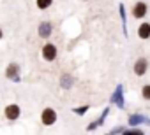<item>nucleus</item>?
Returning a JSON list of instances; mask_svg holds the SVG:
<instances>
[{"label":"nucleus","instance_id":"6e6552de","mask_svg":"<svg viewBox=\"0 0 150 135\" xmlns=\"http://www.w3.org/2000/svg\"><path fill=\"white\" fill-rule=\"evenodd\" d=\"M138 37H139L141 40H146V39H150V23L143 21V23L138 26Z\"/></svg>","mask_w":150,"mask_h":135},{"label":"nucleus","instance_id":"f257e3e1","mask_svg":"<svg viewBox=\"0 0 150 135\" xmlns=\"http://www.w3.org/2000/svg\"><path fill=\"white\" fill-rule=\"evenodd\" d=\"M57 119H58V114H57V111L51 109V107H46V109L41 112V121H42L44 126H53V125L57 123Z\"/></svg>","mask_w":150,"mask_h":135},{"label":"nucleus","instance_id":"9d476101","mask_svg":"<svg viewBox=\"0 0 150 135\" xmlns=\"http://www.w3.org/2000/svg\"><path fill=\"white\" fill-rule=\"evenodd\" d=\"M60 86H62L64 90H69V88L72 86V76L64 74V76H62V79H60Z\"/></svg>","mask_w":150,"mask_h":135},{"label":"nucleus","instance_id":"6ab92c4d","mask_svg":"<svg viewBox=\"0 0 150 135\" xmlns=\"http://www.w3.org/2000/svg\"><path fill=\"white\" fill-rule=\"evenodd\" d=\"M83 2H87V0H83Z\"/></svg>","mask_w":150,"mask_h":135},{"label":"nucleus","instance_id":"f8f14e48","mask_svg":"<svg viewBox=\"0 0 150 135\" xmlns=\"http://www.w3.org/2000/svg\"><path fill=\"white\" fill-rule=\"evenodd\" d=\"M51 4H53V0H35V6H37V9H41V11H46Z\"/></svg>","mask_w":150,"mask_h":135},{"label":"nucleus","instance_id":"20e7f679","mask_svg":"<svg viewBox=\"0 0 150 135\" xmlns=\"http://www.w3.org/2000/svg\"><path fill=\"white\" fill-rule=\"evenodd\" d=\"M132 72H134V76H138V77H141V76H145L146 72H148V60L146 58H138L136 61H134V65H132Z\"/></svg>","mask_w":150,"mask_h":135},{"label":"nucleus","instance_id":"0eeeda50","mask_svg":"<svg viewBox=\"0 0 150 135\" xmlns=\"http://www.w3.org/2000/svg\"><path fill=\"white\" fill-rule=\"evenodd\" d=\"M51 32H53V25H51V21H41V23H39V26H37V33H39L41 39H50Z\"/></svg>","mask_w":150,"mask_h":135},{"label":"nucleus","instance_id":"dca6fc26","mask_svg":"<svg viewBox=\"0 0 150 135\" xmlns=\"http://www.w3.org/2000/svg\"><path fill=\"white\" fill-rule=\"evenodd\" d=\"M124 133H134V135H143V130H139V128H127Z\"/></svg>","mask_w":150,"mask_h":135},{"label":"nucleus","instance_id":"f3484780","mask_svg":"<svg viewBox=\"0 0 150 135\" xmlns=\"http://www.w3.org/2000/svg\"><path fill=\"white\" fill-rule=\"evenodd\" d=\"M124 132H125V128H122V126H118V128H113V130H111V133H113V135H115V133H124Z\"/></svg>","mask_w":150,"mask_h":135},{"label":"nucleus","instance_id":"423d86ee","mask_svg":"<svg viewBox=\"0 0 150 135\" xmlns=\"http://www.w3.org/2000/svg\"><path fill=\"white\" fill-rule=\"evenodd\" d=\"M6 77L9 81H14V83H20V65L18 63H9L7 69H6Z\"/></svg>","mask_w":150,"mask_h":135},{"label":"nucleus","instance_id":"4468645a","mask_svg":"<svg viewBox=\"0 0 150 135\" xmlns=\"http://www.w3.org/2000/svg\"><path fill=\"white\" fill-rule=\"evenodd\" d=\"M90 109V105H81V107H76V109H72L74 111V114H78V116H83V114H87V111Z\"/></svg>","mask_w":150,"mask_h":135},{"label":"nucleus","instance_id":"2eb2a0df","mask_svg":"<svg viewBox=\"0 0 150 135\" xmlns=\"http://www.w3.org/2000/svg\"><path fill=\"white\" fill-rule=\"evenodd\" d=\"M141 97H143L145 100H150V84H145V86L141 88Z\"/></svg>","mask_w":150,"mask_h":135},{"label":"nucleus","instance_id":"f03ea898","mask_svg":"<svg viewBox=\"0 0 150 135\" xmlns=\"http://www.w3.org/2000/svg\"><path fill=\"white\" fill-rule=\"evenodd\" d=\"M57 54H58V49H57V46L51 44V42H46V44L41 47V56H42V60H46V61H53V60L57 58Z\"/></svg>","mask_w":150,"mask_h":135},{"label":"nucleus","instance_id":"a211bd4d","mask_svg":"<svg viewBox=\"0 0 150 135\" xmlns=\"http://www.w3.org/2000/svg\"><path fill=\"white\" fill-rule=\"evenodd\" d=\"M0 39H2V28H0Z\"/></svg>","mask_w":150,"mask_h":135},{"label":"nucleus","instance_id":"1a4fd4ad","mask_svg":"<svg viewBox=\"0 0 150 135\" xmlns=\"http://www.w3.org/2000/svg\"><path fill=\"white\" fill-rule=\"evenodd\" d=\"M111 102L117 105V107H124V97H122V86H117L115 93L111 95Z\"/></svg>","mask_w":150,"mask_h":135},{"label":"nucleus","instance_id":"39448f33","mask_svg":"<svg viewBox=\"0 0 150 135\" xmlns=\"http://www.w3.org/2000/svg\"><path fill=\"white\" fill-rule=\"evenodd\" d=\"M20 114H21L20 105H16V104H9V105H6V111H4L6 119H9V121H16V119L20 118Z\"/></svg>","mask_w":150,"mask_h":135},{"label":"nucleus","instance_id":"7ed1b4c3","mask_svg":"<svg viewBox=\"0 0 150 135\" xmlns=\"http://www.w3.org/2000/svg\"><path fill=\"white\" fill-rule=\"evenodd\" d=\"M146 13H148V6H146V2H143V0L136 2L132 6V9H131V14H132L134 19H143L146 16Z\"/></svg>","mask_w":150,"mask_h":135},{"label":"nucleus","instance_id":"ddd939ff","mask_svg":"<svg viewBox=\"0 0 150 135\" xmlns=\"http://www.w3.org/2000/svg\"><path fill=\"white\" fill-rule=\"evenodd\" d=\"M118 11H120V18H122V25H124V33L127 35V30H125V7H124V4H120L118 6Z\"/></svg>","mask_w":150,"mask_h":135},{"label":"nucleus","instance_id":"9b49d317","mask_svg":"<svg viewBox=\"0 0 150 135\" xmlns=\"http://www.w3.org/2000/svg\"><path fill=\"white\" fill-rule=\"evenodd\" d=\"M139 123H150L146 118H143V116H139V114H132V116H129V125H139Z\"/></svg>","mask_w":150,"mask_h":135}]
</instances>
